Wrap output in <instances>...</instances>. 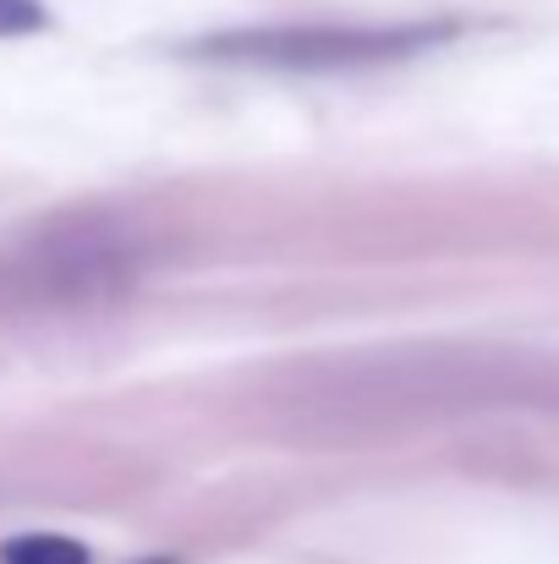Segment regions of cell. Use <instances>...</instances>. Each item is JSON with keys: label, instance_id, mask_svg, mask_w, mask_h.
I'll use <instances>...</instances> for the list:
<instances>
[{"label": "cell", "instance_id": "cell-2", "mask_svg": "<svg viewBox=\"0 0 559 564\" xmlns=\"http://www.w3.org/2000/svg\"><path fill=\"white\" fill-rule=\"evenodd\" d=\"M450 28H264V33H230L214 39L208 55L219 61H252V66H363V61H389L406 50H422L444 39Z\"/></svg>", "mask_w": 559, "mask_h": 564}, {"label": "cell", "instance_id": "cell-1", "mask_svg": "<svg viewBox=\"0 0 559 564\" xmlns=\"http://www.w3.org/2000/svg\"><path fill=\"white\" fill-rule=\"evenodd\" d=\"M143 274V241L121 219H55L0 258V302L11 307H105Z\"/></svg>", "mask_w": 559, "mask_h": 564}, {"label": "cell", "instance_id": "cell-3", "mask_svg": "<svg viewBox=\"0 0 559 564\" xmlns=\"http://www.w3.org/2000/svg\"><path fill=\"white\" fill-rule=\"evenodd\" d=\"M0 564H88V549L61 532H28L0 549Z\"/></svg>", "mask_w": 559, "mask_h": 564}, {"label": "cell", "instance_id": "cell-4", "mask_svg": "<svg viewBox=\"0 0 559 564\" xmlns=\"http://www.w3.org/2000/svg\"><path fill=\"white\" fill-rule=\"evenodd\" d=\"M33 28H44L39 0H0V39H17V33H33Z\"/></svg>", "mask_w": 559, "mask_h": 564}]
</instances>
